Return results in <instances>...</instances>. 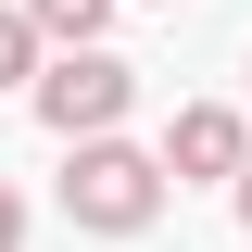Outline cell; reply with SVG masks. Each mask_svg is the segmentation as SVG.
I'll return each instance as SVG.
<instances>
[{
	"mask_svg": "<svg viewBox=\"0 0 252 252\" xmlns=\"http://www.w3.org/2000/svg\"><path fill=\"white\" fill-rule=\"evenodd\" d=\"M164 202V164L152 152H126V139H76V164H63V215L101 227V240H126V227H152Z\"/></svg>",
	"mask_w": 252,
	"mask_h": 252,
	"instance_id": "cell-1",
	"label": "cell"
},
{
	"mask_svg": "<svg viewBox=\"0 0 252 252\" xmlns=\"http://www.w3.org/2000/svg\"><path fill=\"white\" fill-rule=\"evenodd\" d=\"M126 101H139V76H126L114 51H63V63H38V114H51V139H114Z\"/></svg>",
	"mask_w": 252,
	"mask_h": 252,
	"instance_id": "cell-2",
	"label": "cell"
},
{
	"mask_svg": "<svg viewBox=\"0 0 252 252\" xmlns=\"http://www.w3.org/2000/svg\"><path fill=\"white\" fill-rule=\"evenodd\" d=\"M252 164V126L227 114V101H177V126H164V177H240Z\"/></svg>",
	"mask_w": 252,
	"mask_h": 252,
	"instance_id": "cell-3",
	"label": "cell"
},
{
	"mask_svg": "<svg viewBox=\"0 0 252 252\" xmlns=\"http://www.w3.org/2000/svg\"><path fill=\"white\" fill-rule=\"evenodd\" d=\"M26 26H38V38H63V51H101L114 0H26Z\"/></svg>",
	"mask_w": 252,
	"mask_h": 252,
	"instance_id": "cell-4",
	"label": "cell"
},
{
	"mask_svg": "<svg viewBox=\"0 0 252 252\" xmlns=\"http://www.w3.org/2000/svg\"><path fill=\"white\" fill-rule=\"evenodd\" d=\"M0 89H38V26H26V0H0Z\"/></svg>",
	"mask_w": 252,
	"mask_h": 252,
	"instance_id": "cell-5",
	"label": "cell"
},
{
	"mask_svg": "<svg viewBox=\"0 0 252 252\" xmlns=\"http://www.w3.org/2000/svg\"><path fill=\"white\" fill-rule=\"evenodd\" d=\"M13 240H26V202H13V177H0V252H13Z\"/></svg>",
	"mask_w": 252,
	"mask_h": 252,
	"instance_id": "cell-6",
	"label": "cell"
},
{
	"mask_svg": "<svg viewBox=\"0 0 252 252\" xmlns=\"http://www.w3.org/2000/svg\"><path fill=\"white\" fill-rule=\"evenodd\" d=\"M227 189H240V227H252V164H240V177H227Z\"/></svg>",
	"mask_w": 252,
	"mask_h": 252,
	"instance_id": "cell-7",
	"label": "cell"
}]
</instances>
